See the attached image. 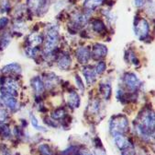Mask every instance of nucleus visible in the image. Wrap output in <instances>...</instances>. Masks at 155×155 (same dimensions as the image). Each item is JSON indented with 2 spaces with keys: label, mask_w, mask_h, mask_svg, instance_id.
I'll return each instance as SVG.
<instances>
[{
  "label": "nucleus",
  "mask_w": 155,
  "mask_h": 155,
  "mask_svg": "<svg viewBox=\"0 0 155 155\" xmlns=\"http://www.w3.org/2000/svg\"><path fill=\"white\" fill-rule=\"evenodd\" d=\"M137 130L139 135L144 139L153 138L154 135V114L150 111H146L141 114L140 122L138 123Z\"/></svg>",
  "instance_id": "f257e3e1"
},
{
  "label": "nucleus",
  "mask_w": 155,
  "mask_h": 155,
  "mask_svg": "<svg viewBox=\"0 0 155 155\" xmlns=\"http://www.w3.org/2000/svg\"><path fill=\"white\" fill-rule=\"evenodd\" d=\"M109 129L111 134L117 135V134H124L126 133L129 129V121L126 116L122 114H118L114 116L109 123Z\"/></svg>",
  "instance_id": "f03ea898"
},
{
  "label": "nucleus",
  "mask_w": 155,
  "mask_h": 155,
  "mask_svg": "<svg viewBox=\"0 0 155 155\" xmlns=\"http://www.w3.org/2000/svg\"><path fill=\"white\" fill-rule=\"evenodd\" d=\"M59 40L58 29L56 27H51L48 30L47 37H46V44H45V52L50 54L55 48Z\"/></svg>",
  "instance_id": "7ed1b4c3"
},
{
  "label": "nucleus",
  "mask_w": 155,
  "mask_h": 155,
  "mask_svg": "<svg viewBox=\"0 0 155 155\" xmlns=\"http://www.w3.org/2000/svg\"><path fill=\"white\" fill-rule=\"evenodd\" d=\"M18 90V83L13 79H8L5 80L4 84L2 85L1 93L4 95H10V96H17Z\"/></svg>",
  "instance_id": "20e7f679"
},
{
  "label": "nucleus",
  "mask_w": 155,
  "mask_h": 155,
  "mask_svg": "<svg viewBox=\"0 0 155 155\" xmlns=\"http://www.w3.org/2000/svg\"><path fill=\"white\" fill-rule=\"evenodd\" d=\"M135 33L140 40L146 38L149 33V23L146 19H140L135 23Z\"/></svg>",
  "instance_id": "39448f33"
},
{
  "label": "nucleus",
  "mask_w": 155,
  "mask_h": 155,
  "mask_svg": "<svg viewBox=\"0 0 155 155\" xmlns=\"http://www.w3.org/2000/svg\"><path fill=\"white\" fill-rule=\"evenodd\" d=\"M124 82H125L127 87L131 90H137L140 84L139 78L133 73H127L125 77H124Z\"/></svg>",
  "instance_id": "423d86ee"
},
{
  "label": "nucleus",
  "mask_w": 155,
  "mask_h": 155,
  "mask_svg": "<svg viewBox=\"0 0 155 155\" xmlns=\"http://www.w3.org/2000/svg\"><path fill=\"white\" fill-rule=\"evenodd\" d=\"M107 54V49L104 44H97L92 49V56L95 59H101L105 57Z\"/></svg>",
  "instance_id": "0eeeda50"
},
{
  "label": "nucleus",
  "mask_w": 155,
  "mask_h": 155,
  "mask_svg": "<svg viewBox=\"0 0 155 155\" xmlns=\"http://www.w3.org/2000/svg\"><path fill=\"white\" fill-rule=\"evenodd\" d=\"M114 139H115L116 145L120 150H125V149H127L129 147H131L129 139H127L125 136H123V134L114 135Z\"/></svg>",
  "instance_id": "6e6552de"
},
{
  "label": "nucleus",
  "mask_w": 155,
  "mask_h": 155,
  "mask_svg": "<svg viewBox=\"0 0 155 155\" xmlns=\"http://www.w3.org/2000/svg\"><path fill=\"white\" fill-rule=\"evenodd\" d=\"M1 101H2V103H3L7 107H8V108H9L10 110H12V111L17 110V109L18 108V101L15 99V97H13V96L2 94V95H1Z\"/></svg>",
  "instance_id": "1a4fd4ad"
},
{
  "label": "nucleus",
  "mask_w": 155,
  "mask_h": 155,
  "mask_svg": "<svg viewBox=\"0 0 155 155\" xmlns=\"http://www.w3.org/2000/svg\"><path fill=\"white\" fill-rule=\"evenodd\" d=\"M76 57L81 64H86L90 58V52L87 48H79L76 52Z\"/></svg>",
  "instance_id": "9d476101"
},
{
  "label": "nucleus",
  "mask_w": 155,
  "mask_h": 155,
  "mask_svg": "<svg viewBox=\"0 0 155 155\" xmlns=\"http://www.w3.org/2000/svg\"><path fill=\"white\" fill-rule=\"evenodd\" d=\"M64 155H92L86 149H80L77 147H70L64 151Z\"/></svg>",
  "instance_id": "9b49d317"
},
{
  "label": "nucleus",
  "mask_w": 155,
  "mask_h": 155,
  "mask_svg": "<svg viewBox=\"0 0 155 155\" xmlns=\"http://www.w3.org/2000/svg\"><path fill=\"white\" fill-rule=\"evenodd\" d=\"M83 74L85 78V80L87 82V84H92L96 81L97 79V73L96 71L91 69V68H84L83 69Z\"/></svg>",
  "instance_id": "f8f14e48"
},
{
  "label": "nucleus",
  "mask_w": 155,
  "mask_h": 155,
  "mask_svg": "<svg viewBox=\"0 0 155 155\" xmlns=\"http://www.w3.org/2000/svg\"><path fill=\"white\" fill-rule=\"evenodd\" d=\"M2 72L6 73V74H9V75H13V74L18 75V74H20L21 68L19 65H18L16 63H12V64H9V65L4 67L2 69Z\"/></svg>",
  "instance_id": "ddd939ff"
},
{
  "label": "nucleus",
  "mask_w": 155,
  "mask_h": 155,
  "mask_svg": "<svg viewBox=\"0 0 155 155\" xmlns=\"http://www.w3.org/2000/svg\"><path fill=\"white\" fill-rule=\"evenodd\" d=\"M68 104L72 108H78L80 105V98L75 91H71L68 95Z\"/></svg>",
  "instance_id": "4468645a"
},
{
  "label": "nucleus",
  "mask_w": 155,
  "mask_h": 155,
  "mask_svg": "<svg viewBox=\"0 0 155 155\" xmlns=\"http://www.w3.org/2000/svg\"><path fill=\"white\" fill-rule=\"evenodd\" d=\"M31 84H32V87H33V89H34V90L36 92V94L40 95L44 91V84H43L42 80L40 78H38V77L34 78L31 80Z\"/></svg>",
  "instance_id": "2eb2a0df"
},
{
  "label": "nucleus",
  "mask_w": 155,
  "mask_h": 155,
  "mask_svg": "<svg viewBox=\"0 0 155 155\" xmlns=\"http://www.w3.org/2000/svg\"><path fill=\"white\" fill-rule=\"evenodd\" d=\"M58 66L61 69L67 70L71 66V58L67 55H61L58 60Z\"/></svg>",
  "instance_id": "dca6fc26"
},
{
  "label": "nucleus",
  "mask_w": 155,
  "mask_h": 155,
  "mask_svg": "<svg viewBox=\"0 0 155 155\" xmlns=\"http://www.w3.org/2000/svg\"><path fill=\"white\" fill-rule=\"evenodd\" d=\"M45 4V0H28V6L32 11L40 10Z\"/></svg>",
  "instance_id": "f3484780"
},
{
  "label": "nucleus",
  "mask_w": 155,
  "mask_h": 155,
  "mask_svg": "<svg viewBox=\"0 0 155 155\" xmlns=\"http://www.w3.org/2000/svg\"><path fill=\"white\" fill-rule=\"evenodd\" d=\"M104 0H85L84 1V8L87 9H95L99 5L103 3Z\"/></svg>",
  "instance_id": "a211bd4d"
},
{
  "label": "nucleus",
  "mask_w": 155,
  "mask_h": 155,
  "mask_svg": "<svg viewBox=\"0 0 155 155\" xmlns=\"http://www.w3.org/2000/svg\"><path fill=\"white\" fill-rule=\"evenodd\" d=\"M100 91L103 94L105 99H109L111 95V87L108 84H101L100 86Z\"/></svg>",
  "instance_id": "6ab92c4d"
},
{
  "label": "nucleus",
  "mask_w": 155,
  "mask_h": 155,
  "mask_svg": "<svg viewBox=\"0 0 155 155\" xmlns=\"http://www.w3.org/2000/svg\"><path fill=\"white\" fill-rule=\"evenodd\" d=\"M29 117H30V122H31V125H32V127H33L35 129L40 130V131H43V132H44V131H46L45 128H43V127L40 126L39 121H38V119L36 118V116H35L34 114H30Z\"/></svg>",
  "instance_id": "aec40b11"
},
{
  "label": "nucleus",
  "mask_w": 155,
  "mask_h": 155,
  "mask_svg": "<svg viewBox=\"0 0 155 155\" xmlns=\"http://www.w3.org/2000/svg\"><path fill=\"white\" fill-rule=\"evenodd\" d=\"M93 29H94V30L97 33H102L103 30H105L106 27H105V24L103 23L102 20L97 19L93 22Z\"/></svg>",
  "instance_id": "412c9836"
},
{
  "label": "nucleus",
  "mask_w": 155,
  "mask_h": 155,
  "mask_svg": "<svg viewBox=\"0 0 155 155\" xmlns=\"http://www.w3.org/2000/svg\"><path fill=\"white\" fill-rule=\"evenodd\" d=\"M29 44H31V45H33V47H35V46H37V45H39V44H41V42H42V37L41 36H40V35H31L29 37Z\"/></svg>",
  "instance_id": "4be33fe9"
},
{
  "label": "nucleus",
  "mask_w": 155,
  "mask_h": 155,
  "mask_svg": "<svg viewBox=\"0 0 155 155\" xmlns=\"http://www.w3.org/2000/svg\"><path fill=\"white\" fill-rule=\"evenodd\" d=\"M65 115V112L63 108H60V109H57L53 112L52 114V118L55 119V120H59V119H61L64 118V116Z\"/></svg>",
  "instance_id": "5701e85b"
},
{
  "label": "nucleus",
  "mask_w": 155,
  "mask_h": 155,
  "mask_svg": "<svg viewBox=\"0 0 155 155\" xmlns=\"http://www.w3.org/2000/svg\"><path fill=\"white\" fill-rule=\"evenodd\" d=\"M40 152H41V155H52L51 148L46 144H42L40 147Z\"/></svg>",
  "instance_id": "b1692460"
},
{
  "label": "nucleus",
  "mask_w": 155,
  "mask_h": 155,
  "mask_svg": "<svg viewBox=\"0 0 155 155\" xmlns=\"http://www.w3.org/2000/svg\"><path fill=\"white\" fill-rule=\"evenodd\" d=\"M106 70V64L104 62H99L97 64V66L96 67V73L97 74H102L104 71Z\"/></svg>",
  "instance_id": "393cba45"
},
{
  "label": "nucleus",
  "mask_w": 155,
  "mask_h": 155,
  "mask_svg": "<svg viewBox=\"0 0 155 155\" xmlns=\"http://www.w3.org/2000/svg\"><path fill=\"white\" fill-rule=\"evenodd\" d=\"M0 133H1L2 136L4 137H8L9 134H10V130H9V128L7 126V125H3L0 127Z\"/></svg>",
  "instance_id": "a878e982"
},
{
  "label": "nucleus",
  "mask_w": 155,
  "mask_h": 155,
  "mask_svg": "<svg viewBox=\"0 0 155 155\" xmlns=\"http://www.w3.org/2000/svg\"><path fill=\"white\" fill-rule=\"evenodd\" d=\"M8 114L6 110L4 109L3 106H0V122H4L7 118Z\"/></svg>",
  "instance_id": "bb28decb"
},
{
  "label": "nucleus",
  "mask_w": 155,
  "mask_h": 155,
  "mask_svg": "<svg viewBox=\"0 0 155 155\" xmlns=\"http://www.w3.org/2000/svg\"><path fill=\"white\" fill-rule=\"evenodd\" d=\"M121 155H136V154H135L134 150H133L132 148L129 147V148H127V149H125V150H122Z\"/></svg>",
  "instance_id": "cd10ccee"
},
{
  "label": "nucleus",
  "mask_w": 155,
  "mask_h": 155,
  "mask_svg": "<svg viewBox=\"0 0 155 155\" xmlns=\"http://www.w3.org/2000/svg\"><path fill=\"white\" fill-rule=\"evenodd\" d=\"M75 80H76V83H77V85H78V88H79L81 90H84V85H83V81L81 80V79H80L78 76H76V77H75Z\"/></svg>",
  "instance_id": "c85d7f7f"
},
{
  "label": "nucleus",
  "mask_w": 155,
  "mask_h": 155,
  "mask_svg": "<svg viewBox=\"0 0 155 155\" xmlns=\"http://www.w3.org/2000/svg\"><path fill=\"white\" fill-rule=\"evenodd\" d=\"M1 48L3 49V48H5V47H7L8 45V44H9V39L8 38H4L2 41H1Z\"/></svg>",
  "instance_id": "c756f323"
},
{
  "label": "nucleus",
  "mask_w": 155,
  "mask_h": 155,
  "mask_svg": "<svg viewBox=\"0 0 155 155\" xmlns=\"http://www.w3.org/2000/svg\"><path fill=\"white\" fill-rule=\"evenodd\" d=\"M8 20L7 18H2L0 19V27H5L8 24Z\"/></svg>",
  "instance_id": "7c9ffc66"
},
{
  "label": "nucleus",
  "mask_w": 155,
  "mask_h": 155,
  "mask_svg": "<svg viewBox=\"0 0 155 155\" xmlns=\"http://www.w3.org/2000/svg\"><path fill=\"white\" fill-rule=\"evenodd\" d=\"M96 155H107L105 150L102 149H97L96 150Z\"/></svg>",
  "instance_id": "2f4dec72"
},
{
  "label": "nucleus",
  "mask_w": 155,
  "mask_h": 155,
  "mask_svg": "<svg viewBox=\"0 0 155 155\" xmlns=\"http://www.w3.org/2000/svg\"><path fill=\"white\" fill-rule=\"evenodd\" d=\"M142 5V0H135V6L140 7Z\"/></svg>",
  "instance_id": "473e14b6"
}]
</instances>
